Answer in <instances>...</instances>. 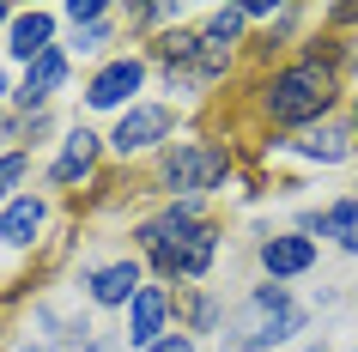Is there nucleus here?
<instances>
[{
    "label": "nucleus",
    "instance_id": "nucleus-1",
    "mask_svg": "<svg viewBox=\"0 0 358 352\" xmlns=\"http://www.w3.org/2000/svg\"><path fill=\"white\" fill-rule=\"evenodd\" d=\"M134 249L158 279H207L225 249V225H213L201 201H164L152 219L134 225Z\"/></svg>",
    "mask_w": 358,
    "mask_h": 352
},
{
    "label": "nucleus",
    "instance_id": "nucleus-2",
    "mask_svg": "<svg viewBox=\"0 0 358 352\" xmlns=\"http://www.w3.org/2000/svg\"><path fill=\"white\" fill-rule=\"evenodd\" d=\"M340 92H346V73H340V67L298 55V61L267 67V73L255 79L249 104L262 115V128L303 134V128H316V122H328V115H340Z\"/></svg>",
    "mask_w": 358,
    "mask_h": 352
},
{
    "label": "nucleus",
    "instance_id": "nucleus-3",
    "mask_svg": "<svg viewBox=\"0 0 358 352\" xmlns=\"http://www.w3.org/2000/svg\"><path fill=\"white\" fill-rule=\"evenodd\" d=\"M310 328V310L292 304V286H249L243 304H231L225 328H219V352H273L280 340Z\"/></svg>",
    "mask_w": 358,
    "mask_h": 352
},
{
    "label": "nucleus",
    "instance_id": "nucleus-4",
    "mask_svg": "<svg viewBox=\"0 0 358 352\" xmlns=\"http://www.w3.org/2000/svg\"><path fill=\"white\" fill-rule=\"evenodd\" d=\"M231 146H219V140H170L158 158H152V170H158V188H164L170 201H207V195H219V188L231 183Z\"/></svg>",
    "mask_w": 358,
    "mask_h": 352
},
{
    "label": "nucleus",
    "instance_id": "nucleus-5",
    "mask_svg": "<svg viewBox=\"0 0 358 352\" xmlns=\"http://www.w3.org/2000/svg\"><path fill=\"white\" fill-rule=\"evenodd\" d=\"M110 140V158H158V152L176 140V104H134V110L115 115V128L103 134Z\"/></svg>",
    "mask_w": 358,
    "mask_h": 352
},
{
    "label": "nucleus",
    "instance_id": "nucleus-6",
    "mask_svg": "<svg viewBox=\"0 0 358 352\" xmlns=\"http://www.w3.org/2000/svg\"><path fill=\"white\" fill-rule=\"evenodd\" d=\"M152 73V61L146 55H110V61H97L92 79H85V92H79V104L85 110H134V92L146 85Z\"/></svg>",
    "mask_w": 358,
    "mask_h": 352
},
{
    "label": "nucleus",
    "instance_id": "nucleus-7",
    "mask_svg": "<svg viewBox=\"0 0 358 352\" xmlns=\"http://www.w3.org/2000/svg\"><path fill=\"white\" fill-rule=\"evenodd\" d=\"M103 152H110V140H103L97 128H85V122H73V128L61 134V152L49 158L43 183L55 188V195H67V188H79V183H92L97 164H103Z\"/></svg>",
    "mask_w": 358,
    "mask_h": 352
},
{
    "label": "nucleus",
    "instance_id": "nucleus-8",
    "mask_svg": "<svg viewBox=\"0 0 358 352\" xmlns=\"http://www.w3.org/2000/svg\"><path fill=\"white\" fill-rule=\"evenodd\" d=\"M267 152H298L303 164H346L358 152V122L352 115H328V122L292 134V140H267Z\"/></svg>",
    "mask_w": 358,
    "mask_h": 352
},
{
    "label": "nucleus",
    "instance_id": "nucleus-9",
    "mask_svg": "<svg viewBox=\"0 0 358 352\" xmlns=\"http://www.w3.org/2000/svg\"><path fill=\"white\" fill-rule=\"evenodd\" d=\"M79 286H85V297H92L97 310H128L134 297H140V286H146V261L140 255H115V261H103V267H85Z\"/></svg>",
    "mask_w": 358,
    "mask_h": 352
},
{
    "label": "nucleus",
    "instance_id": "nucleus-10",
    "mask_svg": "<svg viewBox=\"0 0 358 352\" xmlns=\"http://www.w3.org/2000/svg\"><path fill=\"white\" fill-rule=\"evenodd\" d=\"M176 328V292H170L164 279H146L140 286V297L128 304V346H158L164 334Z\"/></svg>",
    "mask_w": 358,
    "mask_h": 352
},
{
    "label": "nucleus",
    "instance_id": "nucleus-11",
    "mask_svg": "<svg viewBox=\"0 0 358 352\" xmlns=\"http://www.w3.org/2000/svg\"><path fill=\"white\" fill-rule=\"evenodd\" d=\"M316 237L310 231H267L262 249H255V261H262V274L273 279V286H285V279H303L310 267H316Z\"/></svg>",
    "mask_w": 358,
    "mask_h": 352
},
{
    "label": "nucleus",
    "instance_id": "nucleus-12",
    "mask_svg": "<svg viewBox=\"0 0 358 352\" xmlns=\"http://www.w3.org/2000/svg\"><path fill=\"white\" fill-rule=\"evenodd\" d=\"M67 73H73V55H67V49H49L43 61H31L19 73V92H13L19 115H49V104H55V92L67 85Z\"/></svg>",
    "mask_w": 358,
    "mask_h": 352
},
{
    "label": "nucleus",
    "instance_id": "nucleus-13",
    "mask_svg": "<svg viewBox=\"0 0 358 352\" xmlns=\"http://www.w3.org/2000/svg\"><path fill=\"white\" fill-rule=\"evenodd\" d=\"M55 24H61V6H19V19L6 24V55L19 61V67L43 61L49 49H61V43H55Z\"/></svg>",
    "mask_w": 358,
    "mask_h": 352
},
{
    "label": "nucleus",
    "instance_id": "nucleus-14",
    "mask_svg": "<svg viewBox=\"0 0 358 352\" xmlns=\"http://www.w3.org/2000/svg\"><path fill=\"white\" fill-rule=\"evenodd\" d=\"M292 231H322L334 249L358 255V195H340V201L316 206V213H298V225H292Z\"/></svg>",
    "mask_w": 358,
    "mask_h": 352
},
{
    "label": "nucleus",
    "instance_id": "nucleus-15",
    "mask_svg": "<svg viewBox=\"0 0 358 352\" xmlns=\"http://www.w3.org/2000/svg\"><path fill=\"white\" fill-rule=\"evenodd\" d=\"M49 225V201L43 195H19L13 206H0V249H31Z\"/></svg>",
    "mask_w": 358,
    "mask_h": 352
},
{
    "label": "nucleus",
    "instance_id": "nucleus-16",
    "mask_svg": "<svg viewBox=\"0 0 358 352\" xmlns=\"http://www.w3.org/2000/svg\"><path fill=\"white\" fill-rule=\"evenodd\" d=\"M237 49H243L237 37H225V31L201 24V31H194V79H201L207 92L219 85V79H231V67H237Z\"/></svg>",
    "mask_w": 358,
    "mask_h": 352
},
{
    "label": "nucleus",
    "instance_id": "nucleus-17",
    "mask_svg": "<svg viewBox=\"0 0 358 352\" xmlns=\"http://www.w3.org/2000/svg\"><path fill=\"white\" fill-rule=\"evenodd\" d=\"M225 304H219V292H207V286H189V292L176 297V328L182 334H219L225 328Z\"/></svg>",
    "mask_w": 358,
    "mask_h": 352
},
{
    "label": "nucleus",
    "instance_id": "nucleus-18",
    "mask_svg": "<svg viewBox=\"0 0 358 352\" xmlns=\"http://www.w3.org/2000/svg\"><path fill=\"white\" fill-rule=\"evenodd\" d=\"M24 176H31V146H6V152H0V206L19 201Z\"/></svg>",
    "mask_w": 358,
    "mask_h": 352
},
{
    "label": "nucleus",
    "instance_id": "nucleus-19",
    "mask_svg": "<svg viewBox=\"0 0 358 352\" xmlns=\"http://www.w3.org/2000/svg\"><path fill=\"white\" fill-rule=\"evenodd\" d=\"M110 43H115V19L110 24H92V31H73V43H61V49H67L73 61H97Z\"/></svg>",
    "mask_w": 358,
    "mask_h": 352
},
{
    "label": "nucleus",
    "instance_id": "nucleus-20",
    "mask_svg": "<svg viewBox=\"0 0 358 352\" xmlns=\"http://www.w3.org/2000/svg\"><path fill=\"white\" fill-rule=\"evenodd\" d=\"M61 19L73 24V31H92V24H110L115 19V6H110V0H67Z\"/></svg>",
    "mask_w": 358,
    "mask_h": 352
},
{
    "label": "nucleus",
    "instance_id": "nucleus-21",
    "mask_svg": "<svg viewBox=\"0 0 358 352\" xmlns=\"http://www.w3.org/2000/svg\"><path fill=\"white\" fill-rule=\"evenodd\" d=\"M322 24H328V31H346V24H358V0H352V6H322Z\"/></svg>",
    "mask_w": 358,
    "mask_h": 352
},
{
    "label": "nucleus",
    "instance_id": "nucleus-22",
    "mask_svg": "<svg viewBox=\"0 0 358 352\" xmlns=\"http://www.w3.org/2000/svg\"><path fill=\"white\" fill-rule=\"evenodd\" d=\"M146 352H201V346H194V334H182V328H170L164 340H158V346H146Z\"/></svg>",
    "mask_w": 358,
    "mask_h": 352
},
{
    "label": "nucleus",
    "instance_id": "nucleus-23",
    "mask_svg": "<svg viewBox=\"0 0 358 352\" xmlns=\"http://www.w3.org/2000/svg\"><path fill=\"white\" fill-rule=\"evenodd\" d=\"M13 19H19V6H6V0H0V31H6Z\"/></svg>",
    "mask_w": 358,
    "mask_h": 352
},
{
    "label": "nucleus",
    "instance_id": "nucleus-24",
    "mask_svg": "<svg viewBox=\"0 0 358 352\" xmlns=\"http://www.w3.org/2000/svg\"><path fill=\"white\" fill-rule=\"evenodd\" d=\"M13 92H19V85H13V79L0 73V104H13Z\"/></svg>",
    "mask_w": 358,
    "mask_h": 352
},
{
    "label": "nucleus",
    "instance_id": "nucleus-25",
    "mask_svg": "<svg viewBox=\"0 0 358 352\" xmlns=\"http://www.w3.org/2000/svg\"><path fill=\"white\" fill-rule=\"evenodd\" d=\"M303 352H328V346H303Z\"/></svg>",
    "mask_w": 358,
    "mask_h": 352
},
{
    "label": "nucleus",
    "instance_id": "nucleus-26",
    "mask_svg": "<svg viewBox=\"0 0 358 352\" xmlns=\"http://www.w3.org/2000/svg\"><path fill=\"white\" fill-rule=\"evenodd\" d=\"M352 122H358V104H352Z\"/></svg>",
    "mask_w": 358,
    "mask_h": 352
}]
</instances>
